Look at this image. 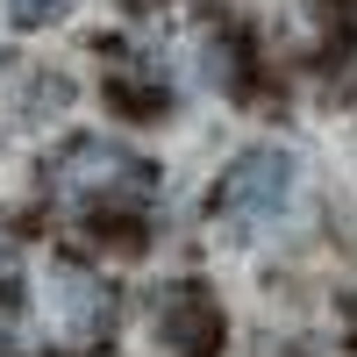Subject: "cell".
Listing matches in <instances>:
<instances>
[{
    "mask_svg": "<svg viewBox=\"0 0 357 357\" xmlns=\"http://www.w3.org/2000/svg\"><path fill=\"white\" fill-rule=\"evenodd\" d=\"M65 100H72V86L57 79V72H50V79H36V86H29V107H65Z\"/></svg>",
    "mask_w": 357,
    "mask_h": 357,
    "instance_id": "obj_6",
    "label": "cell"
},
{
    "mask_svg": "<svg viewBox=\"0 0 357 357\" xmlns=\"http://www.w3.org/2000/svg\"><path fill=\"white\" fill-rule=\"evenodd\" d=\"M8 250H15V236H8V215H0V264H8Z\"/></svg>",
    "mask_w": 357,
    "mask_h": 357,
    "instance_id": "obj_8",
    "label": "cell"
},
{
    "mask_svg": "<svg viewBox=\"0 0 357 357\" xmlns=\"http://www.w3.org/2000/svg\"><path fill=\"white\" fill-rule=\"evenodd\" d=\"M286 186H293V158L272 151V143H257V151H243V158L222 172L215 215H229V222H264V215L286 200Z\"/></svg>",
    "mask_w": 357,
    "mask_h": 357,
    "instance_id": "obj_2",
    "label": "cell"
},
{
    "mask_svg": "<svg viewBox=\"0 0 357 357\" xmlns=\"http://www.w3.org/2000/svg\"><path fill=\"white\" fill-rule=\"evenodd\" d=\"M151 321H158V343H165L172 357H215V350H222V307H215V293H207L200 279L158 286Z\"/></svg>",
    "mask_w": 357,
    "mask_h": 357,
    "instance_id": "obj_1",
    "label": "cell"
},
{
    "mask_svg": "<svg viewBox=\"0 0 357 357\" xmlns=\"http://www.w3.org/2000/svg\"><path fill=\"white\" fill-rule=\"evenodd\" d=\"M100 93H107L114 114H129V122H158V114H165V79H158V65H143V57H129V50H107Z\"/></svg>",
    "mask_w": 357,
    "mask_h": 357,
    "instance_id": "obj_3",
    "label": "cell"
},
{
    "mask_svg": "<svg viewBox=\"0 0 357 357\" xmlns=\"http://www.w3.org/2000/svg\"><path fill=\"white\" fill-rule=\"evenodd\" d=\"M329 15H336V22L350 29V36H357V0H329Z\"/></svg>",
    "mask_w": 357,
    "mask_h": 357,
    "instance_id": "obj_7",
    "label": "cell"
},
{
    "mask_svg": "<svg viewBox=\"0 0 357 357\" xmlns=\"http://www.w3.org/2000/svg\"><path fill=\"white\" fill-rule=\"evenodd\" d=\"M207 79H215V86H229V93L243 86V43H236V36L207 43Z\"/></svg>",
    "mask_w": 357,
    "mask_h": 357,
    "instance_id": "obj_5",
    "label": "cell"
},
{
    "mask_svg": "<svg viewBox=\"0 0 357 357\" xmlns=\"http://www.w3.org/2000/svg\"><path fill=\"white\" fill-rule=\"evenodd\" d=\"M79 8V0H8V29H50V22H65Z\"/></svg>",
    "mask_w": 357,
    "mask_h": 357,
    "instance_id": "obj_4",
    "label": "cell"
}]
</instances>
